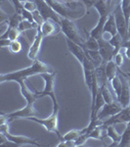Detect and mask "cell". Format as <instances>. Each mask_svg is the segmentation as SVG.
<instances>
[{
    "mask_svg": "<svg viewBox=\"0 0 130 147\" xmlns=\"http://www.w3.org/2000/svg\"><path fill=\"white\" fill-rule=\"evenodd\" d=\"M54 70L48 64L42 62L41 60L36 59L34 61V63L25 69L18 70L15 72L7 73V74H1L0 76V82L3 84L5 82H15L19 84L22 80H25L27 78L32 77V76L41 75L44 73H53Z\"/></svg>",
    "mask_w": 130,
    "mask_h": 147,
    "instance_id": "cell-1",
    "label": "cell"
},
{
    "mask_svg": "<svg viewBox=\"0 0 130 147\" xmlns=\"http://www.w3.org/2000/svg\"><path fill=\"white\" fill-rule=\"evenodd\" d=\"M56 72L53 73H44L41 74L40 77L44 80V87L41 91H37L35 89L37 99L42 98V97L49 96L53 102V108H60V104L58 102V99L56 97L55 93V80H56Z\"/></svg>",
    "mask_w": 130,
    "mask_h": 147,
    "instance_id": "cell-2",
    "label": "cell"
},
{
    "mask_svg": "<svg viewBox=\"0 0 130 147\" xmlns=\"http://www.w3.org/2000/svg\"><path fill=\"white\" fill-rule=\"evenodd\" d=\"M59 112H60V108H53L51 115L47 118L41 119L38 117H30L27 120L32 121L34 123H37L40 125L45 129L47 131L52 132V134H56L57 136L59 137V139L62 138L60 131L58 129V124H59Z\"/></svg>",
    "mask_w": 130,
    "mask_h": 147,
    "instance_id": "cell-3",
    "label": "cell"
},
{
    "mask_svg": "<svg viewBox=\"0 0 130 147\" xmlns=\"http://www.w3.org/2000/svg\"><path fill=\"white\" fill-rule=\"evenodd\" d=\"M46 2L60 17L68 18L72 20L81 17V16H79L78 12L74 10V1L67 3V2L59 1V0H46Z\"/></svg>",
    "mask_w": 130,
    "mask_h": 147,
    "instance_id": "cell-4",
    "label": "cell"
},
{
    "mask_svg": "<svg viewBox=\"0 0 130 147\" xmlns=\"http://www.w3.org/2000/svg\"><path fill=\"white\" fill-rule=\"evenodd\" d=\"M60 26H61V28H62V32L65 34L66 38L72 40V41L76 42V43H78L81 46L84 47L85 39L82 37V35L80 34L78 28H77L76 25H75V23L74 22V20L68 19V18L61 17Z\"/></svg>",
    "mask_w": 130,
    "mask_h": 147,
    "instance_id": "cell-5",
    "label": "cell"
},
{
    "mask_svg": "<svg viewBox=\"0 0 130 147\" xmlns=\"http://www.w3.org/2000/svg\"><path fill=\"white\" fill-rule=\"evenodd\" d=\"M113 14V16H115V23H117V32H119V34L122 36L124 41H126V40L128 39V21H127L123 11H122L120 1L117 3V5L115 6Z\"/></svg>",
    "mask_w": 130,
    "mask_h": 147,
    "instance_id": "cell-6",
    "label": "cell"
},
{
    "mask_svg": "<svg viewBox=\"0 0 130 147\" xmlns=\"http://www.w3.org/2000/svg\"><path fill=\"white\" fill-rule=\"evenodd\" d=\"M39 115V112L35 109L34 103H27V105L20 110L14 111L12 113L5 114V116L8 118V120L12 121L16 119H28L30 117H37Z\"/></svg>",
    "mask_w": 130,
    "mask_h": 147,
    "instance_id": "cell-7",
    "label": "cell"
},
{
    "mask_svg": "<svg viewBox=\"0 0 130 147\" xmlns=\"http://www.w3.org/2000/svg\"><path fill=\"white\" fill-rule=\"evenodd\" d=\"M34 2L37 5V10L44 20H53L60 24L61 17L51 8V6L47 3L46 0H34Z\"/></svg>",
    "mask_w": 130,
    "mask_h": 147,
    "instance_id": "cell-8",
    "label": "cell"
},
{
    "mask_svg": "<svg viewBox=\"0 0 130 147\" xmlns=\"http://www.w3.org/2000/svg\"><path fill=\"white\" fill-rule=\"evenodd\" d=\"M2 134L6 136L8 142L15 144L17 146H22V145H34V146H41V144L39 143L37 140H35L34 138H30L27 136H14L9 132V130H5V131H0Z\"/></svg>",
    "mask_w": 130,
    "mask_h": 147,
    "instance_id": "cell-9",
    "label": "cell"
},
{
    "mask_svg": "<svg viewBox=\"0 0 130 147\" xmlns=\"http://www.w3.org/2000/svg\"><path fill=\"white\" fill-rule=\"evenodd\" d=\"M122 106L120 105L119 101H113L112 103H106L103 106L102 109L99 111L98 115H97V120L105 121L108 118L112 117L122 110Z\"/></svg>",
    "mask_w": 130,
    "mask_h": 147,
    "instance_id": "cell-10",
    "label": "cell"
},
{
    "mask_svg": "<svg viewBox=\"0 0 130 147\" xmlns=\"http://www.w3.org/2000/svg\"><path fill=\"white\" fill-rule=\"evenodd\" d=\"M130 122V107L123 108L120 112H119L112 117L108 118L107 120L103 121V127L105 129L108 125H117V124H123V123Z\"/></svg>",
    "mask_w": 130,
    "mask_h": 147,
    "instance_id": "cell-11",
    "label": "cell"
},
{
    "mask_svg": "<svg viewBox=\"0 0 130 147\" xmlns=\"http://www.w3.org/2000/svg\"><path fill=\"white\" fill-rule=\"evenodd\" d=\"M99 41V52H100L101 56H102L104 62H109V61L113 60L115 57V47L110 43L108 39H105L104 36L98 38Z\"/></svg>",
    "mask_w": 130,
    "mask_h": 147,
    "instance_id": "cell-12",
    "label": "cell"
},
{
    "mask_svg": "<svg viewBox=\"0 0 130 147\" xmlns=\"http://www.w3.org/2000/svg\"><path fill=\"white\" fill-rule=\"evenodd\" d=\"M43 38H44L43 34H42L41 30L38 28L36 30V34H35V36H34V41L30 44L29 48H28V52H27L28 59H30L31 61H35L37 59V57H38Z\"/></svg>",
    "mask_w": 130,
    "mask_h": 147,
    "instance_id": "cell-13",
    "label": "cell"
},
{
    "mask_svg": "<svg viewBox=\"0 0 130 147\" xmlns=\"http://www.w3.org/2000/svg\"><path fill=\"white\" fill-rule=\"evenodd\" d=\"M66 43H67L68 50L74 55V57L76 59L77 61L80 63L81 65L83 63V61L85 60V58L87 57L86 53V49L83 46H81L80 44L76 43V42L72 41V40L66 38Z\"/></svg>",
    "mask_w": 130,
    "mask_h": 147,
    "instance_id": "cell-14",
    "label": "cell"
},
{
    "mask_svg": "<svg viewBox=\"0 0 130 147\" xmlns=\"http://www.w3.org/2000/svg\"><path fill=\"white\" fill-rule=\"evenodd\" d=\"M39 28L41 30L44 37L54 36V35L58 34L60 32H62L60 24H58L53 20H45L43 24L39 27Z\"/></svg>",
    "mask_w": 130,
    "mask_h": 147,
    "instance_id": "cell-15",
    "label": "cell"
},
{
    "mask_svg": "<svg viewBox=\"0 0 130 147\" xmlns=\"http://www.w3.org/2000/svg\"><path fill=\"white\" fill-rule=\"evenodd\" d=\"M122 80V89L120 92V95L117 98V101L120 103L122 108H126L130 106V87L129 82L127 84L124 78H121Z\"/></svg>",
    "mask_w": 130,
    "mask_h": 147,
    "instance_id": "cell-16",
    "label": "cell"
},
{
    "mask_svg": "<svg viewBox=\"0 0 130 147\" xmlns=\"http://www.w3.org/2000/svg\"><path fill=\"white\" fill-rule=\"evenodd\" d=\"M108 17H109V15L100 16V17H99V20H98V23H97L95 27L90 30L89 35L95 37L97 39L104 36V26H105V23H106V21H107Z\"/></svg>",
    "mask_w": 130,
    "mask_h": 147,
    "instance_id": "cell-17",
    "label": "cell"
},
{
    "mask_svg": "<svg viewBox=\"0 0 130 147\" xmlns=\"http://www.w3.org/2000/svg\"><path fill=\"white\" fill-rule=\"evenodd\" d=\"M19 85H20L21 93H22L23 97L25 98V100L27 101V103H34V102L37 100L35 91L32 92L28 88L27 86V84H25V80H22V82H19Z\"/></svg>",
    "mask_w": 130,
    "mask_h": 147,
    "instance_id": "cell-18",
    "label": "cell"
},
{
    "mask_svg": "<svg viewBox=\"0 0 130 147\" xmlns=\"http://www.w3.org/2000/svg\"><path fill=\"white\" fill-rule=\"evenodd\" d=\"M117 23H115V16H113V13H111L109 15V17L107 19L105 23V26H104V34H109L111 36L117 34Z\"/></svg>",
    "mask_w": 130,
    "mask_h": 147,
    "instance_id": "cell-19",
    "label": "cell"
},
{
    "mask_svg": "<svg viewBox=\"0 0 130 147\" xmlns=\"http://www.w3.org/2000/svg\"><path fill=\"white\" fill-rule=\"evenodd\" d=\"M106 131V136L110 137L112 139L113 143L111 144V146H119L120 140H121V137H122V134H119L117 129H115V125H108V127H105Z\"/></svg>",
    "mask_w": 130,
    "mask_h": 147,
    "instance_id": "cell-20",
    "label": "cell"
},
{
    "mask_svg": "<svg viewBox=\"0 0 130 147\" xmlns=\"http://www.w3.org/2000/svg\"><path fill=\"white\" fill-rule=\"evenodd\" d=\"M20 34H21V32L19 30L18 28H11L8 26V27L6 28V30L2 32L1 35H0V39L8 38V39H10L11 41H14V40H17L19 38Z\"/></svg>",
    "mask_w": 130,
    "mask_h": 147,
    "instance_id": "cell-21",
    "label": "cell"
},
{
    "mask_svg": "<svg viewBox=\"0 0 130 147\" xmlns=\"http://www.w3.org/2000/svg\"><path fill=\"white\" fill-rule=\"evenodd\" d=\"M117 69H119V67H117V64H115V62L113 60H111L106 63L105 71H106V75H107L109 82H111V80L117 75Z\"/></svg>",
    "mask_w": 130,
    "mask_h": 147,
    "instance_id": "cell-22",
    "label": "cell"
},
{
    "mask_svg": "<svg viewBox=\"0 0 130 147\" xmlns=\"http://www.w3.org/2000/svg\"><path fill=\"white\" fill-rule=\"evenodd\" d=\"M86 53H87L88 58L93 62V64L95 65L96 68H98L99 66H101L103 63H106V62H104V60H103V58H102V56H101L99 50H94V51L86 50Z\"/></svg>",
    "mask_w": 130,
    "mask_h": 147,
    "instance_id": "cell-23",
    "label": "cell"
},
{
    "mask_svg": "<svg viewBox=\"0 0 130 147\" xmlns=\"http://www.w3.org/2000/svg\"><path fill=\"white\" fill-rule=\"evenodd\" d=\"M109 41H110V43L115 47V54L120 51V49L122 48V45H123V43H124V39L122 38V36L119 34V32H117V34L111 36V39H109Z\"/></svg>",
    "mask_w": 130,
    "mask_h": 147,
    "instance_id": "cell-24",
    "label": "cell"
},
{
    "mask_svg": "<svg viewBox=\"0 0 130 147\" xmlns=\"http://www.w3.org/2000/svg\"><path fill=\"white\" fill-rule=\"evenodd\" d=\"M110 82H111V85H112L113 91H115V96H117V98H119L120 95V92H121V89H122L121 78H120L119 76V74H117Z\"/></svg>",
    "mask_w": 130,
    "mask_h": 147,
    "instance_id": "cell-25",
    "label": "cell"
},
{
    "mask_svg": "<svg viewBox=\"0 0 130 147\" xmlns=\"http://www.w3.org/2000/svg\"><path fill=\"white\" fill-rule=\"evenodd\" d=\"M83 132V129H72L68 131L66 134L62 136V138L60 140H66V141H75L80 134Z\"/></svg>",
    "mask_w": 130,
    "mask_h": 147,
    "instance_id": "cell-26",
    "label": "cell"
},
{
    "mask_svg": "<svg viewBox=\"0 0 130 147\" xmlns=\"http://www.w3.org/2000/svg\"><path fill=\"white\" fill-rule=\"evenodd\" d=\"M39 28V26L37 25L36 23H34V22H30L28 20H23L20 23L19 25V30L21 32H27V30H37Z\"/></svg>",
    "mask_w": 130,
    "mask_h": 147,
    "instance_id": "cell-27",
    "label": "cell"
},
{
    "mask_svg": "<svg viewBox=\"0 0 130 147\" xmlns=\"http://www.w3.org/2000/svg\"><path fill=\"white\" fill-rule=\"evenodd\" d=\"M84 48L86 50H99V41L98 39L95 38V37L89 35L88 38L85 39L84 42Z\"/></svg>",
    "mask_w": 130,
    "mask_h": 147,
    "instance_id": "cell-28",
    "label": "cell"
},
{
    "mask_svg": "<svg viewBox=\"0 0 130 147\" xmlns=\"http://www.w3.org/2000/svg\"><path fill=\"white\" fill-rule=\"evenodd\" d=\"M119 146H121V147L130 146V122H128L126 124V127H125L123 134H122L121 140H120Z\"/></svg>",
    "mask_w": 130,
    "mask_h": 147,
    "instance_id": "cell-29",
    "label": "cell"
},
{
    "mask_svg": "<svg viewBox=\"0 0 130 147\" xmlns=\"http://www.w3.org/2000/svg\"><path fill=\"white\" fill-rule=\"evenodd\" d=\"M22 21H23L22 15H20L19 13H17V12H15L13 15L10 16L8 22H7V25L11 28H18Z\"/></svg>",
    "mask_w": 130,
    "mask_h": 147,
    "instance_id": "cell-30",
    "label": "cell"
},
{
    "mask_svg": "<svg viewBox=\"0 0 130 147\" xmlns=\"http://www.w3.org/2000/svg\"><path fill=\"white\" fill-rule=\"evenodd\" d=\"M100 88H101V91H102L103 97H104V99H105L106 103H112V102L115 101V98H113V93L111 92L110 88L108 87V84H104L103 86L100 87Z\"/></svg>",
    "mask_w": 130,
    "mask_h": 147,
    "instance_id": "cell-31",
    "label": "cell"
},
{
    "mask_svg": "<svg viewBox=\"0 0 130 147\" xmlns=\"http://www.w3.org/2000/svg\"><path fill=\"white\" fill-rule=\"evenodd\" d=\"M9 50H10L12 53L14 54H17L20 53L21 50H22V43L17 39V40H14V41L11 42V44L9 45Z\"/></svg>",
    "mask_w": 130,
    "mask_h": 147,
    "instance_id": "cell-32",
    "label": "cell"
},
{
    "mask_svg": "<svg viewBox=\"0 0 130 147\" xmlns=\"http://www.w3.org/2000/svg\"><path fill=\"white\" fill-rule=\"evenodd\" d=\"M23 7H25V10H27L29 12H34V11L37 10V5H36V3L34 2V0H32V1L27 0V1L23 2Z\"/></svg>",
    "mask_w": 130,
    "mask_h": 147,
    "instance_id": "cell-33",
    "label": "cell"
},
{
    "mask_svg": "<svg viewBox=\"0 0 130 147\" xmlns=\"http://www.w3.org/2000/svg\"><path fill=\"white\" fill-rule=\"evenodd\" d=\"M113 61L115 62V64H117V66L119 68L121 67L122 65H123V60H124V57L123 55H122V53L121 52H117V54L115 55V57H113Z\"/></svg>",
    "mask_w": 130,
    "mask_h": 147,
    "instance_id": "cell-34",
    "label": "cell"
},
{
    "mask_svg": "<svg viewBox=\"0 0 130 147\" xmlns=\"http://www.w3.org/2000/svg\"><path fill=\"white\" fill-rule=\"evenodd\" d=\"M32 15H34V22L37 24V25L39 26H41L42 24H43V22L45 20L43 19V17H42L41 15H40V13L38 12V10H36V11H34V12H32Z\"/></svg>",
    "mask_w": 130,
    "mask_h": 147,
    "instance_id": "cell-35",
    "label": "cell"
},
{
    "mask_svg": "<svg viewBox=\"0 0 130 147\" xmlns=\"http://www.w3.org/2000/svg\"><path fill=\"white\" fill-rule=\"evenodd\" d=\"M122 47L124 48V52H125V56L128 59H130V38H128L126 41H124Z\"/></svg>",
    "mask_w": 130,
    "mask_h": 147,
    "instance_id": "cell-36",
    "label": "cell"
},
{
    "mask_svg": "<svg viewBox=\"0 0 130 147\" xmlns=\"http://www.w3.org/2000/svg\"><path fill=\"white\" fill-rule=\"evenodd\" d=\"M81 1L86 7V10H89L92 7H94V5L98 2V0H81Z\"/></svg>",
    "mask_w": 130,
    "mask_h": 147,
    "instance_id": "cell-37",
    "label": "cell"
},
{
    "mask_svg": "<svg viewBox=\"0 0 130 147\" xmlns=\"http://www.w3.org/2000/svg\"><path fill=\"white\" fill-rule=\"evenodd\" d=\"M11 42H12L11 40L8 38H1L0 39V46H1L2 48H4V47H9Z\"/></svg>",
    "mask_w": 130,
    "mask_h": 147,
    "instance_id": "cell-38",
    "label": "cell"
},
{
    "mask_svg": "<svg viewBox=\"0 0 130 147\" xmlns=\"http://www.w3.org/2000/svg\"><path fill=\"white\" fill-rule=\"evenodd\" d=\"M128 38H130V18H129V23H128Z\"/></svg>",
    "mask_w": 130,
    "mask_h": 147,
    "instance_id": "cell-39",
    "label": "cell"
},
{
    "mask_svg": "<svg viewBox=\"0 0 130 147\" xmlns=\"http://www.w3.org/2000/svg\"><path fill=\"white\" fill-rule=\"evenodd\" d=\"M64 2H67V3H70V2H74V0H62Z\"/></svg>",
    "mask_w": 130,
    "mask_h": 147,
    "instance_id": "cell-40",
    "label": "cell"
},
{
    "mask_svg": "<svg viewBox=\"0 0 130 147\" xmlns=\"http://www.w3.org/2000/svg\"><path fill=\"white\" fill-rule=\"evenodd\" d=\"M20 2H22V3H23V2H25V1H27V0H19Z\"/></svg>",
    "mask_w": 130,
    "mask_h": 147,
    "instance_id": "cell-41",
    "label": "cell"
},
{
    "mask_svg": "<svg viewBox=\"0 0 130 147\" xmlns=\"http://www.w3.org/2000/svg\"><path fill=\"white\" fill-rule=\"evenodd\" d=\"M128 77H129V79H128V82H129V87H130V75H128ZM130 107V106H129Z\"/></svg>",
    "mask_w": 130,
    "mask_h": 147,
    "instance_id": "cell-42",
    "label": "cell"
}]
</instances>
